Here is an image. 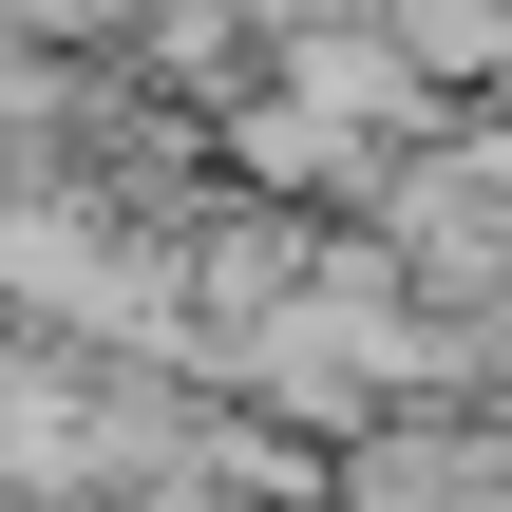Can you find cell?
<instances>
[{"label":"cell","instance_id":"6da1fadb","mask_svg":"<svg viewBox=\"0 0 512 512\" xmlns=\"http://www.w3.org/2000/svg\"><path fill=\"white\" fill-rule=\"evenodd\" d=\"M380 19H399V57L456 76V95H494V76H512V0H380Z\"/></svg>","mask_w":512,"mask_h":512}]
</instances>
